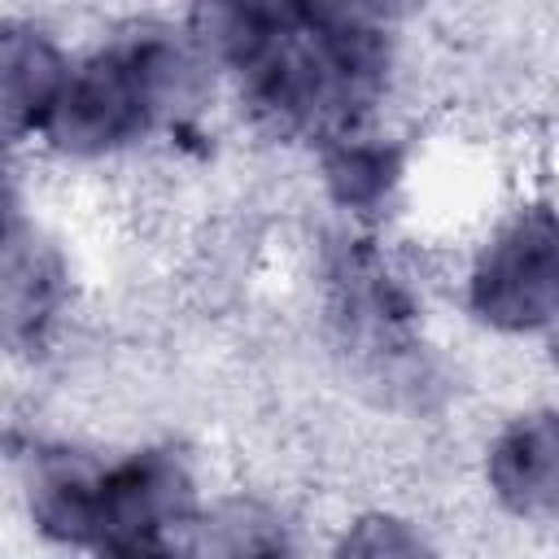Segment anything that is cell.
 <instances>
[{"mask_svg":"<svg viewBox=\"0 0 559 559\" xmlns=\"http://www.w3.org/2000/svg\"><path fill=\"white\" fill-rule=\"evenodd\" d=\"M489 480L515 515H555L559 511V415L542 411V415L515 419L489 454Z\"/></svg>","mask_w":559,"mask_h":559,"instance_id":"obj_4","label":"cell"},{"mask_svg":"<svg viewBox=\"0 0 559 559\" xmlns=\"http://www.w3.org/2000/svg\"><path fill=\"white\" fill-rule=\"evenodd\" d=\"M472 306L498 328H537L559 310V218L546 210L520 214L480 258Z\"/></svg>","mask_w":559,"mask_h":559,"instance_id":"obj_3","label":"cell"},{"mask_svg":"<svg viewBox=\"0 0 559 559\" xmlns=\"http://www.w3.org/2000/svg\"><path fill=\"white\" fill-rule=\"evenodd\" d=\"M183 52L166 39H131L70 74L48 135L70 153H105L135 140L183 87Z\"/></svg>","mask_w":559,"mask_h":559,"instance_id":"obj_1","label":"cell"},{"mask_svg":"<svg viewBox=\"0 0 559 559\" xmlns=\"http://www.w3.org/2000/svg\"><path fill=\"white\" fill-rule=\"evenodd\" d=\"M57 297V271L39 245L22 240L17 218H9V249H4V306H9V336L39 332Z\"/></svg>","mask_w":559,"mask_h":559,"instance_id":"obj_7","label":"cell"},{"mask_svg":"<svg viewBox=\"0 0 559 559\" xmlns=\"http://www.w3.org/2000/svg\"><path fill=\"white\" fill-rule=\"evenodd\" d=\"M555 358H559V310H555Z\"/></svg>","mask_w":559,"mask_h":559,"instance_id":"obj_9","label":"cell"},{"mask_svg":"<svg viewBox=\"0 0 559 559\" xmlns=\"http://www.w3.org/2000/svg\"><path fill=\"white\" fill-rule=\"evenodd\" d=\"M192 520V489L166 450L135 454L131 463L96 476V524L92 546L114 555L175 550L179 528Z\"/></svg>","mask_w":559,"mask_h":559,"instance_id":"obj_2","label":"cell"},{"mask_svg":"<svg viewBox=\"0 0 559 559\" xmlns=\"http://www.w3.org/2000/svg\"><path fill=\"white\" fill-rule=\"evenodd\" d=\"M70 74L57 48L31 31L4 35V122L9 131H35L48 127Z\"/></svg>","mask_w":559,"mask_h":559,"instance_id":"obj_5","label":"cell"},{"mask_svg":"<svg viewBox=\"0 0 559 559\" xmlns=\"http://www.w3.org/2000/svg\"><path fill=\"white\" fill-rule=\"evenodd\" d=\"M397 179V153L393 148H376V144H336L328 153V183L336 192L341 205L354 210H371L384 201V192Z\"/></svg>","mask_w":559,"mask_h":559,"instance_id":"obj_8","label":"cell"},{"mask_svg":"<svg viewBox=\"0 0 559 559\" xmlns=\"http://www.w3.org/2000/svg\"><path fill=\"white\" fill-rule=\"evenodd\" d=\"M35 520L48 537L61 542H83L92 546V524H96V472L74 467V463H52L35 480Z\"/></svg>","mask_w":559,"mask_h":559,"instance_id":"obj_6","label":"cell"}]
</instances>
